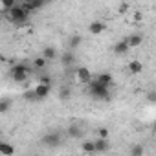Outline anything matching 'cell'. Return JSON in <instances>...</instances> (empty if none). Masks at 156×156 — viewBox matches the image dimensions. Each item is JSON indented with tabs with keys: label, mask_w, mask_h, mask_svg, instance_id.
I'll use <instances>...</instances> for the list:
<instances>
[{
	"label": "cell",
	"mask_w": 156,
	"mask_h": 156,
	"mask_svg": "<svg viewBox=\"0 0 156 156\" xmlns=\"http://www.w3.org/2000/svg\"><path fill=\"white\" fill-rule=\"evenodd\" d=\"M22 6H24V9L31 15L33 11H37V9H41L42 6H44V2H41V0H30V2H28V0H26V2H20Z\"/></svg>",
	"instance_id": "ba28073f"
},
{
	"label": "cell",
	"mask_w": 156,
	"mask_h": 156,
	"mask_svg": "<svg viewBox=\"0 0 156 156\" xmlns=\"http://www.w3.org/2000/svg\"><path fill=\"white\" fill-rule=\"evenodd\" d=\"M46 64H48V61L41 55V57H37V59H33V68L35 70H44L46 68Z\"/></svg>",
	"instance_id": "2e32d148"
},
{
	"label": "cell",
	"mask_w": 156,
	"mask_h": 156,
	"mask_svg": "<svg viewBox=\"0 0 156 156\" xmlns=\"http://www.w3.org/2000/svg\"><path fill=\"white\" fill-rule=\"evenodd\" d=\"M88 94H90L94 99H98V101H108V99H110V88L103 87V85L98 83L96 79L88 85Z\"/></svg>",
	"instance_id": "7a4b0ae2"
},
{
	"label": "cell",
	"mask_w": 156,
	"mask_h": 156,
	"mask_svg": "<svg viewBox=\"0 0 156 156\" xmlns=\"http://www.w3.org/2000/svg\"><path fill=\"white\" fill-rule=\"evenodd\" d=\"M143 152H145V149H143V145H140V143H134L132 147H130V156H143Z\"/></svg>",
	"instance_id": "e0dca14e"
},
{
	"label": "cell",
	"mask_w": 156,
	"mask_h": 156,
	"mask_svg": "<svg viewBox=\"0 0 156 156\" xmlns=\"http://www.w3.org/2000/svg\"><path fill=\"white\" fill-rule=\"evenodd\" d=\"M94 143H96V152H107V151L110 149V143H108V140L98 138V140H94Z\"/></svg>",
	"instance_id": "5bb4252c"
},
{
	"label": "cell",
	"mask_w": 156,
	"mask_h": 156,
	"mask_svg": "<svg viewBox=\"0 0 156 156\" xmlns=\"http://www.w3.org/2000/svg\"><path fill=\"white\" fill-rule=\"evenodd\" d=\"M30 68L26 66V64H15V66H11V79L15 81V83H24V81H28V77H30Z\"/></svg>",
	"instance_id": "5b68a950"
},
{
	"label": "cell",
	"mask_w": 156,
	"mask_h": 156,
	"mask_svg": "<svg viewBox=\"0 0 156 156\" xmlns=\"http://www.w3.org/2000/svg\"><path fill=\"white\" fill-rule=\"evenodd\" d=\"M6 17L9 19V22L13 24V26H24V24H28V20H30V13L24 9V6L22 4H17L9 13H6Z\"/></svg>",
	"instance_id": "6da1fadb"
},
{
	"label": "cell",
	"mask_w": 156,
	"mask_h": 156,
	"mask_svg": "<svg viewBox=\"0 0 156 156\" xmlns=\"http://www.w3.org/2000/svg\"><path fill=\"white\" fill-rule=\"evenodd\" d=\"M125 41L129 42L130 48H138V46L143 44V35H141V33H132V35H129Z\"/></svg>",
	"instance_id": "30bf717a"
},
{
	"label": "cell",
	"mask_w": 156,
	"mask_h": 156,
	"mask_svg": "<svg viewBox=\"0 0 156 156\" xmlns=\"http://www.w3.org/2000/svg\"><path fill=\"white\" fill-rule=\"evenodd\" d=\"M83 151L88 152V154L96 152V143H94V141H85V143H83Z\"/></svg>",
	"instance_id": "ffe728a7"
},
{
	"label": "cell",
	"mask_w": 156,
	"mask_h": 156,
	"mask_svg": "<svg viewBox=\"0 0 156 156\" xmlns=\"http://www.w3.org/2000/svg\"><path fill=\"white\" fill-rule=\"evenodd\" d=\"M83 132H81V129L77 127V125H72V127H68V136H72V138H79Z\"/></svg>",
	"instance_id": "d6986e66"
},
{
	"label": "cell",
	"mask_w": 156,
	"mask_h": 156,
	"mask_svg": "<svg viewBox=\"0 0 156 156\" xmlns=\"http://www.w3.org/2000/svg\"><path fill=\"white\" fill-rule=\"evenodd\" d=\"M42 57H44L46 61H53V59H57V50L51 48V46H46V48L42 50Z\"/></svg>",
	"instance_id": "9a60e30c"
},
{
	"label": "cell",
	"mask_w": 156,
	"mask_h": 156,
	"mask_svg": "<svg viewBox=\"0 0 156 156\" xmlns=\"http://www.w3.org/2000/svg\"><path fill=\"white\" fill-rule=\"evenodd\" d=\"M73 79H75V83H79V85H85V87H88L96 77L92 75V72L88 70V68H85V66H79V68H75L73 70Z\"/></svg>",
	"instance_id": "277c9868"
},
{
	"label": "cell",
	"mask_w": 156,
	"mask_h": 156,
	"mask_svg": "<svg viewBox=\"0 0 156 156\" xmlns=\"http://www.w3.org/2000/svg\"><path fill=\"white\" fill-rule=\"evenodd\" d=\"M152 129H154V130H156V119H154V123H152Z\"/></svg>",
	"instance_id": "d4e9b609"
},
{
	"label": "cell",
	"mask_w": 156,
	"mask_h": 156,
	"mask_svg": "<svg viewBox=\"0 0 156 156\" xmlns=\"http://www.w3.org/2000/svg\"><path fill=\"white\" fill-rule=\"evenodd\" d=\"M61 61H62V64H64V66H70V64H73V61H75V55H73L72 51H66V53L62 55V59H61Z\"/></svg>",
	"instance_id": "ac0fdd59"
},
{
	"label": "cell",
	"mask_w": 156,
	"mask_h": 156,
	"mask_svg": "<svg viewBox=\"0 0 156 156\" xmlns=\"http://www.w3.org/2000/svg\"><path fill=\"white\" fill-rule=\"evenodd\" d=\"M50 94H51L50 79H48V77H42V79L35 85V88H33V98H35L37 101H42V99H46Z\"/></svg>",
	"instance_id": "3957f363"
},
{
	"label": "cell",
	"mask_w": 156,
	"mask_h": 156,
	"mask_svg": "<svg viewBox=\"0 0 156 156\" xmlns=\"http://www.w3.org/2000/svg\"><path fill=\"white\" fill-rule=\"evenodd\" d=\"M98 136H99V138H103V140H108V129H105V127L98 129Z\"/></svg>",
	"instance_id": "603a6c76"
},
{
	"label": "cell",
	"mask_w": 156,
	"mask_h": 156,
	"mask_svg": "<svg viewBox=\"0 0 156 156\" xmlns=\"http://www.w3.org/2000/svg\"><path fill=\"white\" fill-rule=\"evenodd\" d=\"M0 154L2 156H15V147L9 141H0Z\"/></svg>",
	"instance_id": "7c38bea8"
},
{
	"label": "cell",
	"mask_w": 156,
	"mask_h": 156,
	"mask_svg": "<svg viewBox=\"0 0 156 156\" xmlns=\"http://www.w3.org/2000/svg\"><path fill=\"white\" fill-rule=\"evenodd\" d=\"M96 81L98 83H101L103 87H107V88H110L112 85H114V77L108 73V72H103V73H99L98 77H96Z\"/></svg>",
	"instance_id": "9c48e42d"
},
{
	"label": "cell",
	"mask_w": 156,
	"mask_h": 156,
	"mask_svg": "<svg viewBox=\"0 0 156 156\" xmlns=\"http://www.w3.org/2000/svg\"><path fill=\"white\" fill-rule=\"evenodd\" d=\"M105 30H107V24H105L103 20H94V22L88 24V31H90L92 35H99V33H103Z\"/></svg>",
	"instance_id": "52a82bcc"
},
{
	"label": "cell",
	"mask_w": 156,
	"mask_h": 156,
	"mask_svg": "<svg viewBox=\"0 0 156 156\" xmlns=\"http://www.w3.org/2000/svg\"><path fill=\"white\" fill-rule=\"evenodd\" d=\"M147 101L156 103V90H149V92H147Z\"/></svg>",
	"instance_id": "cb8c5ba5"
},
{
	"label": "cell",
	"mask_w": 156,
	"mask_h": 156,
	"mask_svg": "<svg viewBox=\"0 0 156 156\" xmlns=\"http://www.w3.org/2000/svg\"><path fill=\"white\" fill-rule=\"evenodd\" d=\"M129 72H130L132 75H138V73L143 72V64H141L138 59H132V61H129Z\"/></svg>",
	"instance_id": "4fadbf2b"
},
{
	"label": "cell",
	"mask_w": 156,
	"mask_h": 156,
	"mask_svg": "<svg viewBox=\"0 0 156 156\" xmlns=\"http://www.w3.org/2000/svg\"><path fill=\"white\" fill-rule=\"evenodd\" d=\"M59 98H61L62 101H66V99L70 98V88H68V87H62L61 92H59Z\"/></svg>",
	"instance_id": "44dd1931"
},
{
	"label": "cell",
	"mask_w": 156,
	"mask_h": 156,
	"mask_svg": "<svg viewBox=\"0 0 156 156\" xmlns=\"http://www.w3.org/2000/svg\"><path fill=\"white\" fill-rule=\"evenodd\" d=\"M42 143H44L46 147H50V149L59 147V143H61V136H59L57 132H48V134H44Z\"/></svg>",
	"instance_id": "8992f818"
},
{
	"label": "cell",
	"mask_w": 156,
	"mask_h": 156,
	"mask_svg": "<svg viewBox=\"0 0 156 156\" xmlns=\"http://www.w3.org/2000/svg\"><path fill=\"white\" fill-rule=\"evenodd\" d=\"M129 50H130V46H129V42H127L125 39L114 44V53H116V55H127Z\"/></svg>",
	"instance_id": "8fae6325"
},
{
	"label": "cell",
	"mask_w": 156,
	"mask_h": 156,
	"mask_svg": "<svg viewBox=\"0 0 156 156\" xmlns=\"http://www.w3.org/2000/svg\"><path fill=\"white\" fill-rule=\"evenodd\" d=\"M79 42H81V37H79V35L72 37V39H70V48H77V46H79Z\"/></svg>",
	"instance_id": "7402d4cb"
}]
</instances>
